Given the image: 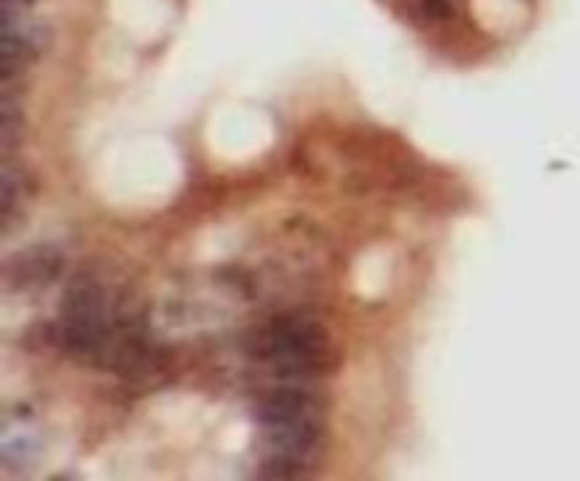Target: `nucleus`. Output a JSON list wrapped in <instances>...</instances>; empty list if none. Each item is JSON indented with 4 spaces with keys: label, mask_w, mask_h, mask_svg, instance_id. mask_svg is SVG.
<instances>
[{
    "label": "nucleus",
    "mask_w": 580,
    "mask_h": 481,
    "mask_svg": "<svg viewBox=\"0 0 580 481\" xmlns=\"http://www.w3.org/2000/svg\"><path fill=\"white\" fill-rule=\"evenodd\" d=\"M258 357H264L286 377H317L329 374L340 363L337 346L329 332L312 320H278L255 340Z\"/></svg>",
    "instance_id": "1"
},
{
    "label": "nucleus",
    "mask_w": 580,
    "mask_h": 481,
    "mask_svg": "<svg viewBox=\"0 0 580 481\" xmlns=\"http://www.w3.org/2000/svg\"><path fill=\"white\" fill-rule=\"evenodd\" d=\"M258 422L272 442V453L300 459L315 450L320 439V414L312 394L303 388H275L258 402Z\"/></svg>",
    "instance_id": "2"
},
{
    "label": "nucleus",
    "mask_w": 580,
    "mask_h": 481,
    "mask_svg": "<svg viewBox=\"0 0 580 481\" xmlns=\"http://www.w3.org/2000/svg\"><path fill=\"white\" fill-rule=\"evenodd\" d=\"M63 269V255L51 247H34L29 252H23L15 264H9V281L23 289H40L51 283Z\"/></svg>",
    "instance_id": "3"
},
{
    "label": "nucleus",
    "mask_w": 580,
    "mask_h": 481,
    "mask_svg": "<svg viewBox=\"0 0 580 481\" xmlns=\"http://www.w3.org/2000/svg\"><path fill=\"white\" fill-rule=\"evenodd\" d=\"M34 57H37V43L29 34L6 32V37H3V74L6 77L17 68L29 66Z\"/></svg>",
    "instance_id": "4"
},
{
    "label": "nucleus",
    "mask_w": 580,
    "mask_h": 481,
    "mask_svg": "<svg viewBox=\"0 0 580 481\" xmlns=\"http://www.w3.org/2000/svg\"><path fill=\"white\" fill-rule=\"evenodd\" d=\"M428 17H436V20H445L450 15V0H422Z\"/></svg>",
    "instance_id": "5"
}]
</instances>
